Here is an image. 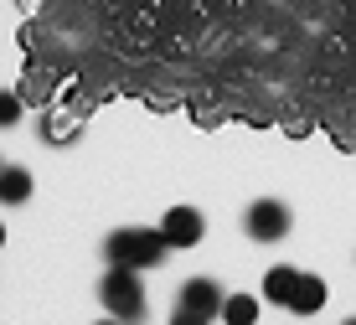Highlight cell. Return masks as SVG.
<instances>
[{
	"mask_svg": "<svg viewBox=\"0 0 356 325\" xmlns=\"http://www.w3.org/2000/svg\"><path fill=\"white\" fill-rule=\"evenodd\" d=\"M222 299H227V290H222V284H217V279H207V274H196V279H186V284H181L176 305H186V310H196V315L217 320V315H222Z\"/></svg>",
	"mask_w": 356,
	"mask_h": 325,
	"instance_id": "5",
	"label": "cell"
},
{
	"mask_svg": "<svg viewBox=\"0 0 356 325\" xmlns=\"http://www.w3.org/2000/svg\"><path fill=\"white\" fill-rule=\"evenodd\" d=\"M98 325H124V320H114V315H104V320H98Z\"/></svg>",
	"mask_w": 356,
	"mask_h": 325,
	"instance_id": "12",
	"label": "cell"
},
{
	"mask_svg": "<svg viewBox=\"0 0 356 325\" xmlns=\"http://www.w3.org/2000/svg\"><path fill=\"white\" fill-rule=\"evenodd\" d=\"M10 124H21V98L10 88H0V129H10Z\"/></svg>",
	"mask_w": 356,
	"mask_h": 325,
	"instance_id": "10",
	"label": "cell"
},
{
	"mask_svg": "<svg viewBox=\"0 0 356 325\" xmlns=\"http://www.w3.org/2000/svg\"><path fill=\"white\" fill-rule=\"evenodd\" d=\"M325 299H330V290H325V279H321V274H300L289 310H294V315H321V310H325Z\"/></svg>",
	"mask_w": 356,
	"mask_h": 325,
	"instance_id": "6",
	"label": "cell"
},
{
	"mask_svg": "<svg viewBox=\"0 0 356 325\" xmlns=\"http://www.w3.org/2000/svg\"><path fill=\"white\" fill-rule=\"evenodd\" d=\"M98 305H104L114 320L140 325V320H145V310H150V299H145V284H140V269H119V264H108V269H104V279H98Z\"/></svg>",
	"mask_w": 356,
	"mask_h": 325,
	"instance_id": "2",
	"label": "cell"
},
{
	"mask_svg": "<svg viewBox=\"0 0 356 325\" xmlns=\"http://www.w3.org/2000/svg\"><path fill=\"white\" fill-rule=\"evenodd\" d=\"M294 284H300V269H294V264H274V269L264 274V299H268V305H284V310H289Z\"/></svg>",
	"mask_w": 356,
	"mask_h": 325,
	"instance_id": "8",
	"label": "cell"
},
{
	"mask_svg": "<svg viewBox=\"0 0 356 325\" xmlns=\"http://www.w3.org/2000/svg\"><path fill=\"white\" fill-rule=\"evenodd\" d=\"M289 228H294L289 207L274 202V196H264V202H253L248 212H243V232H248L253 243H284Z\"/></svg>",
	"mask_w": 356,
	"mask_h": 325,
	"instance_id": "3",
	"label": "cell"
},
{
	"mask_svg": "<svg viewBox=\"0 0 356 325\" xmlns=\"http://www.w3.org/2000/svg\"><path fill=\"white\" fill-rule=\"evenodd\" d=\"M36 191L26 166H0V207H26Z\"/></svg>",
	"mask_w": 356,
	"mask_h": 325,
	"instance_id": "7",
	"label": "cell"
},
{
	"mask_svg": "<svg viewBox=\"0 0 356 325\" xmlns=\"http://www.w3.org/2000/svg\"><path fill=\"white\" fill-rule=\"evenodd\" d=\"M170 253V243L161 237V228H114L104 237V264H119V269H161Z\"/></svg>",
	"mask_w": 356,
	"mask_h": 325,
	"instance_id": "1",
	"label": "cell"
},
{
	"mask_svg": "<svg viewBox=\"0 0 356 325\" xmlns=\"http://www.w3.org/2000/svg\"><path fill=\"white\" fill-rule=\"evenodd\" d=\"M0 248H6V222H0Z\"/></svg>",
	"mask_w": 356,
	"mask_h": 325,
	"instance_id": "13",
	"label": "cell"
},
{
	"mask_svg": "<svg viewBox=\"0 0 356 325\" xmlns=\"http://www.w3.org/2000/svg\"><path fill=\"white\" fill-rule=\"evenodd\" d=\"M0 166H6V160H0Z\"/></svg>",
	"mask_w": 356,
	"mask_h": 325,
	"instance_id": "15",
	"label": "cell"
},
{
	"mask_svg": "<svg viewBox=\"0 0 356 325\" xmlns=\"http://www.w3.org/2000/svg\"><path fill=\"white\" fill-rule=\"evenodd\" d=\"M170 325H212V320L196 315V310H186V305H176V310H170Z\"/></svg>",
	"mask_w": 356,
	"mask_h": 325,
	"instance_id": "11",
	"label": "cell"
},
{
	"mask_svg": "<svg viewBox=\"0 0 356 325\" xmlns=\"http://www.w3.org/2000/svg\"><path fill=\"white\" fill-rule=\"evenodd\" d=\"M346 325H356V320H346Z\"/></svg>",
	"mask_w": 356,
	"mask_h": 325,
	"instance_id": "14",
	"label": "cell"
},
{
	"mask_svg": "<svg viewBox=\"0 0 356 325\" xmlns=\"http://www.w3.org/2000/svg\"><path fill=\"white\" fill-rule=\"evenodd\" d=\"M161 237H165L170 248H196L207 237L202 212H196V207H170L165 217H161Z\"/></svg>",
	"mask_w": 356,
	"mask_h": 325,
	"instance_id": "4",
	"label": "cell"
},
{
	"mask_svg": "<svg viewBox=\"0 0 356 325\" xmlns=\"http://www.w3.org/2000/svg\"><path fill=\"white\" fill-rule=\"evenodd\" d=\"M217 320L222 325H259V294H227Z\"/></svg>",
	"mask_w": 356,
	"mask_h": 325,
	"instance_id": "9",
	"label": "cell"
}]
</instances>
